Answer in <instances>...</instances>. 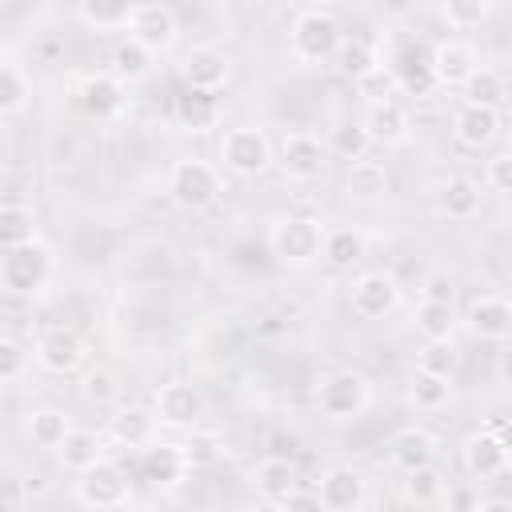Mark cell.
I'll list each match as a JSON object with an SVG mask.
<instances>
[{
	"label": "cell",
	"instance_id": "obj_1",
	"mask_svg": "<svg viewBox=\"0 0 512 512\" xmlns=\"http://www.w3.org/2000/svg\"><path fill=\"white\" fill-rule=\"evenodd\" d=\"M320 244H324V224L316 216H300V212H288V216H276L272 228H268V248L280 264L288 268H308L320 260Z\"/></svg>",
	"mask_w": 512,
	"mask_h": 512
},
{
	"label": "cell",
	"instance_id": "obj_2",
	"mask_svg": "<svg viewBox=\"0 0 512 512\" xmlns=\"http://www.w3.org/2000/svg\"><path fill=\"white\" fill-rule=\"evenodd\" d=\"M344 40V28L340 20L328 12V8H300L292 28H288V48L300 64H324L336 56Z\"/></svg>",
	"mask_w": 512,
	"mask_h": 512
},
{
	"label": "cell",
	"instance_id": "obj_3",
	"mask_svg": "<svg viewBox=\"0 0 512 512\" xmlns=\"http://www.w3.org/2000/svg\"><path fill=\"white\" fill-rule=\"evenodd\" d=\"M224 196V176L216 164L208 160H176L168 172V200L184 212H208L216 200Z\"/></svg>",
	"mask_w": 512,
	"mask_h": 512
},
{
	"label": "cell",
	"instance_id": "obj_4",
	"mask_svg": "<svg viewBox=\"0 0 512 512\" xmlns=\"http://www.w3.org/2000/svg\"><path fill=\"white\" fill-rule=\"evenodd\" d=\"M216 156H220V164H224L232 176H244V180L264 176V172L276 164V148H272L268 132H264V128H252V124L228 128V132L220 136V144H216Z\"/></svg>",
	"mask_w": 512,
	"mask_h": 512
},
{
	"label": "cell",
	"instance_id": "obj_5",
	"mask_svg": "<svg viewBox=\"0 0 512 512\" xmlns=\"http://www.w3.org/2000/svg\"><path fill=\"white\" fill-rule=\"evenodd\" d=\"M392 80H396V92H408V96H428L436 84H432V44L420 40L416 32H396L392 36V52L388 60H380Z\"/></svg>",
	"mask_w": 512,
	"mask_h": 512
},
{
	"label": "cell",
	"instance_id": "obj_6",
	"mask_svg": "<svg viewBox=\"0 0 512 512\" xmlns=\"http://www.w3.org/2000/svg\"><path fill=\"white\" fill-rule=\"evenodd\" d=\"M52 268H56V260L40 240L0 252V288L12 296H36L52 280Z\"/></svg>",
	"mask_w": 512,
	"mask_h": 512
},
{
	"label": "cell",
	"instance_id": "obj_7",
	"mask_svg": "<svg viewBox=\"0 0 512 512\" xmlns=\"http://www.w3.org/2000/svg\"><path fill=\"white\" fill-rule=\"evenodd\" d=\"M368 404H372V388H368V380H364L360 372H352V368L328 372V376L316 384V408H320L328 420H336V424L364 416Z\"/></svg>",
	"mask_w": 512,
	"mask_h": 512
},
{
	"label": "cell",
	"instance_id": "obj_8",
	"mask_svg": "<svg viewBox=\"0 0 512 512\" xmlns=\"http://www.w3.org/2000/svg\"><path fill=\"white\" fill-rule=\"evenodd\" d=\"M128 496H132V484H128V476H124V468L112 464V460L92 464V468L80 472V480H76V500H80L84 508H92V512H116V508L128 504Z\"/></svg>",
	"mask_w": 512,
	"mask_h": 512
},
{
	"label": "cell",
	"instance_id": "obj_9",
	"mask_svg": "<svg viewBox=\"0 0 512 512\" xmlns=\"http://www.w3.org/2000/svg\"><path fill=\"white\" fill-rule=\"evenodd\" d=\"M188 464H192V456H188L184 444H176V440H152L136 456V476L148 488L164 492V488H176L188 476Z\"/></svg>",
	"mask_w": 512,
	"mask_h": 512
},
{
	"label": "cell",
	"instance_id": "obj_10",
	"mask_svg": "<svg viewBox=\"0 0 512 512\" xmlns=\"http://www.w3.org/2000/svg\"><path fill=\"white\" fill-rule=\"evenodd\" d=\"M204 412H208V400H204V392H200L196 384H188V380H168V384H160V392H156V400H152V416H156V424H164V428H196V424L204 420Z\"/></svg>",
	"mask_w": 512,
	"mask_h": 512
},
{
	"label": "cell",
	"instance_id": "obj_11",
	"mask_svg": "<svg viewBox=\"0 0 512 512\" xmlns=\"http://www.w3.org/2000/svg\"><path fill=\"white\" fill-rule=\"evenodd\" d=\"M128 40L140 44L144 52H168L180 36V20L168 4H132V16H128Z\"/></svg>",
	"mask_w": 512,
	"mask_h": 512
},
{
	"label": "cell",
	"instance_id": "obj_12",
	"mask_svg": "<svg viewBox=\"0 0 512 512\" xmlns=\"http://www.w3.org/2000/svg\"><path fill=\"white\" fill-rule=\"evenodd\" d=\"M180 80L188 84V92H200V96H216L220 88H228L232 80V60L212 48V44H196L184 52L180 60Z\"/></svg>",
	"mask_w": 512,
	"mask_h": 512
},
{
	"label": "cell",
	"instance_id": "obj_13",
	"mask_svg": "<svg viewBox=\"0 0 512 512\" xmlns=\"http://www.w3.org/2000/svg\"><path fill=\"white\" fill-rule=\"evenodd\" d=\"M460 464L472 480H496L508 472V436L500 428H480L460 444Z\"/></svg>",
	"mask_w": 512,
	"mask_h": 512
},
{
	"label": "cell",
	"instance_id": "obj_14",
	"mask_svg": "<svg viewBox=\"0 0 512 512\" xmlns=\"http://www.w3.org/2000/svg\"><path fill=\"white\" fill-rule=\"evenodd\" d=\"M276 164L284 168L288 180H316L328 168V148L312 132H288L276 148Z\"/></svg>",
	"mask_w": 512,
	"mask_h": 512
},
{
	"label": "cell",
	"instance_id": "obj_15",
	"mask_svg": "<svg viewBox=\"0 0 512 512\" xmlns=\"http://www.w3.org/2000/svg\"><path fill=\"white\" fill-rule=\"evenodd\" d=\"M84 356H88V348H84V340H80L72 328H48V332H40L36 344H32V360H36L44 372H52V376L76 372V368L84 364Z\"/></svg>",
	"mask_w": 512,
	"mask_h": 512
},
{
	"label": "cell",
	"instance_id": "obj_16",
	"mask_svg": "<svg viewBox=\"0 0 512 512\" xmlns=\"http://www.w3.org/2000/svg\"><path fill=\"white\" fill-rule=\"evenodd\" d=\"M348 300H352V312L364 316V320H380L388 312H396L400 304V284L396 276L388 272H360L348 288Z\"/></svg>",
	"mask_w": 512,
	"mask_h": 512
},
{
	"label": "cell",
	"instance_id": "obj_17",
	"mask_svg": "<svg viewBox=\"0 0 512 512\" xmlns=\"http://www.w3.org/2000/svg\"><path fill=\"white\" fill-rule=\"evenodd\" d=\"M480 68V56L472 44L448 36L432 44V84L436 88H464V80Z\"/></svg>",
	"mask_w": 512,
	"mask_h": 512
},
{
	"label": "cell",
	"instance_id": "obj_18",
	"mask_svg": "<svg viewBox=\"0 0 512 512\" xmlns=\"http://www.w3.org/2000/svg\"><path fill=\"white\" fill-rule=\"evenodd\" d=\"M368 496V484L364 476L352 468V464H336L320 476V488H316V500L324 504V512H356Z\"/></svg>",
	"mask_w": 512,
	"mask_h": 512
},
{
	"label": "cell",
	"instance_id": "obj_19",
	"mask_svg": "<svg viewBox=\"0 0 512 512\" xmlns=\"http://www.w3.org/2000/svg\"><path fill=\"white\" fill-rule=\"evenodd\" d=\"M128 104V84H120L112 72H92L80 80V108L92 120H116Z\"/></svg>",
	"mask_w": 512,
	"mask_h": 512
},
{
	"label": "cell",
	"instance_id": "obj_20",
	"mask_svg": "<svg viewBox=\"0 0 512 512\" xmlns=\"http://www.w3.org/2000/svg\"><path fill=\"white\" fill-rule=\"evenodd\" d=\"M468 332L480 336V340H492V344H504L512 336V304L504 296H476L468 304V316H464Z\"/></svg>",
	"mask_w": 512,
	"mask_h": 512
},
{
	"label": "cell",
	"instance_id": "obj_21",
	"mask_svg": "<svg viewBox=\"0 0 512 512\" xmlns=\"http://www.w3.org/2000/svg\"><path fill=\"white\" fill-rule=\"evenodd\" d=\"M496 136H500V112L476 108V104H460V108L452 112V140H456L460 148L480 152V148H488Z\"/></svg>",
	"mask_w": 512,
	"mask_h": 512
},
{
	"label": "cell",
	"instance_id": "obj_22",
	"mask_svg": "<svg viewBox=\"0 0 512 512\" xmlns=\"http://www.w3.org/2000/svg\"><path fill=\"white\" fill-rule=\"evenodd\" d=\"M480 184L472 180V176H444L440 184H436V192H432V204H436V212L444 216V220H472L476 212H480Z\"/></svg>",
	"mask_w": 512,
	"mask_h": 512
},
{
	"label": "cell",
	"instance_id": "obj_23",
	"mask_svg": "<svg viewBox=\"0 0 512 512\" xmlns=\"http://www.w3.org/2000/svg\"><path fill=\"white\" fill-rule=\"evenodd\" d=\"M436 452H440V444H436V436L428 432V428H400L396 436H392V444H388V456H392V464L408 476V472H416V468H432L436 464Z\"/></svg>",
	"mask_w": 512,
	"mask_h": 512
},
{
	"label": "cell",
	"instance_id": "obj_24",
	"mask_svg": "<svg viewBox=\"0 0 512 512\" xmlns=\"http://www.w3.org/2000/svg\"><path fill=\"white\" fill-rule=\"evenodd\" d=\"M360 124H364L368 140H372V144H384V148H400V144H408V136H412V120H408L404 104H396V100L368 108V116H364Z\"/></svg>",
	"mask_w": 512,
	"mask_h": 512
},
{
	"label": "cell",
	"instance_id": "obj_25",
	"mask_svg": "<svg viewBox=\"0 0 512 512\" xmlns=\"http://www.w3.org/2000/svg\"><path fill=\"white\" fill-rule=\"evenodd\" d=\"M156 416L140 404H128V408H116L108 416V440L120 444V448H144L156 440Z\"/></svg>",
	"mask_w": 512,
	"mask_h": 512
},
{
	"label": "cell",
	"instance_id": "obj_26",
	"mask_svg": "<svg viewBox=\"0 0 512 512\" xmlns=\"http://www.w3.org/2000/svg\"><path fill=\"white\" fill-rule=\"evenodd\" d=\"M392 188V176L380 160H352L348 172H344V192L360 204H372V200H384Z\"/></svg>",
	"mask_w": 512,
	"mask_h": 512
},
{
	"label": "cell",
	"instance_id": "obj_27",
	"mask_svg": "<svg viewBox=\"0 0 512 512\" xmlns=\"http://www.w3.org/2000/svg\"><path fill=\"white\" fill-rule=\"evenodd\" d=\"M56 456H60V464H64L68 472L80 476V472H88L92 464L104 460V436L92 432V428H68V436L60 440Z\"/></svg>",
	"mask_w": 512,
	"mask_h": 512
},
{
	"label": "cell",
	"instance_id": "obj_28",
	"mask_svg": "<svg viewBox=\"0 0 512 512\" xmlns=\"http://www.w3.org/2000/svg\"><path fill=\"white\" fill-rule=\"evenodd\" d=\"M252 488L260 492V500H284L288 492H296V468L292 460L284 456H264L256 468H252Z\"/></svg>",
	"mask_w": 512,
	"mask_h": 512
},
{
	"label": "cell",
	"instance_id": "obj_29",
	"mask_svg": "<svg viewBox=\"0 0 512 512\" xmlns=\"http://www.w3.org/2000/svg\"><path fill=\"white\" fill-rule=\"evenodd\" d=\"M364 236L356 228H324V244H320V260H328L336 272L356 268L364 260Z\"/></svg>",
	"mask_w": 512,
	"mask_h": 512
},
{
	"label": "cell",
	"instance_id": "obj_30",
	"mask_svg": "<svg viewBox=\"0 0 512 512\" xmlns=\"http://www.w3.org/2000/svg\"><path fill=\"white\" fill-rule=\"evenodd\" d=\"M68 428H72V420H68L60 408H52V404L32 408L28 420H24V432L32 436V444H36V448H48V452L60 448V440L68 436Z\"/></svg>",
	"mask_w": 512,
	"mask_h": 512
},
{
	"label": "cell",
	"instance_id": "obj_31",
	"mask_svg": "<svg viewBox=\"0 0 512 512\" xmlns=\"http://www.w3.org/2000/svg\"><path fill=\"white\" fill-rule=\"evenodd\" d=\"M380 60H384L380 48H376L372 40H364V36H344L340 48H336V56H332L336 72H340V76H352V80H360L364 72H372Z\"/></svg>",
	"mask_w": 512,
	"mask_h": 512
},
{
	"label": "cell",
	"instance_id": "obj_32",
	"mask_svg": "<svg viewBox=\"0 0 512 512\" xmlns=\"http://www.w3.org/2000/svg\"><path fill=\"white\" fill-rule=\"evenodd\" d=\"M128 16H132V4H120V0H84V4H76V20L92 32H124Z\"/></svg>",
	"mask_w": 512,
	"mask_h": 512
},
{
	"label": "cell",
	"instance_id": "obj_33",
	"mask_svg": "<svg viewBox=\"0 0 512 512\" xmlns=\"http://www.w3.org/2000/svg\"><path fill=\"white\" fill-rule=\"evenodd\" d=\"M36 240V216L24 204H0V252L24 248Z\"/></svg>",
	"mask_w": 512,
	"mask_h": 512
},
{
	"label": "cell",
	"instance_id": "obj_34",
	"mask_svg": "<svg viewBox=\"0 0 512 512\" xmlns=\"http://www.w3.org/2000/svg\"><path fill=\"white\" fill-rule=\"evenodd\" d=\"M412 324H416V332L424 336V344H428V340H452V332H456V312H452V304H428V300H420L416 312H412Z\"/></svg>",
	"mask_w": 512,
	"mask_h": 512
},
{
	"label": "cell",
	"instance_id": "obj_35",
	"mask_svg": "<svg viewBox=\"0 0 512 512\" xmlns=\"http://www.w3.org/2000/svg\"><path fill=\"white\" fill-rule=\"evenodd\" d=\"M408 400H412L420 412H440V408H448V400H452V380L428 376V372H412V380H408Z\"/></svg>",
	"mask_w": 512,
	"mask_h": 512
},
{
	"label": "cell",
	"instance_id": "obj_36",
	"mask_svg": "<svg viewBox=\"0 0 512 512\" xmlns=\"http://www.w3.org/2000/svg\"><path fill=\"white\" fill-rule=\"evenodd\" d=\"M500 100H504V76H500L496 68H476V72L464 80V104L500 112Z\"/></svg>",
	"mask_w": 512,
	"mask_h": 512
},
{
	"label": "cell",
	"instance_id": "obj_37",
	"mask_svg": "<svg viewBox=\"0 0 512 512\" xmlns=\"http://www.w3.org/2000/svg\"><path fill=\"white\" fill-rule=\"evenodd\" d=\"M324 148L352 164V160H368L372 140H368V132H364V124H360V120H344V124H336V128H332V136H328V144H324Z\"/></svg>",
	"mask_w": 512,
	"mask_h": 512
},
{
	"label": "cell",
	"instance_id": "obj_38",
	"mask_svg": "<svg viewBox=\"0 0 512 512\" xmlns=\"http://www.w3.org/2000/svg\"><path fill=\"white\" fill-rule=\"evenodd\" d=\"M440 496H444V476L436 472V464L408 472V480H404V500H408L412 508H436Z\"/></svg>",
	"mask_w": 512,
	"mask_h": 512
},
{
	"label": "cell",
	"instance_id": "obj_39",
	"mask_svg": "<svg viewBox=\"0 0 512 512\" xmlns=\"http://www.w3.org/2000/svg\"><path fill=\"white\" fill-rule=\"evenodd\" d=\"M488 12H492V4H488V0H444V4L436 8V16H440L452 32L480 28V24L488 20Z\"/></svg>",
	"mask_w": 512,
	"mask_h": 512
},
{
	"label": "cell",
	"instance_id": "obj_40",
	"mask_svg": "<svg viewBox=\"0 0 512 512\" xmlns=\"http://www.w3.org/2000/svg\"><path fill=\"white\" fill-rule=\"evenodd\" d=\"M216 96H200V92H184L176 96V120L188 128V132H204L216 124Z\"/></svg>",
	"mask_w": 512,
	"mask_h": 512
},
{
	"label": "cell",
	"instance_id": "obj_41",
	"mask_svg": "<svg viewBox=\"0 0 512 512\" xmlns=\"http://www.w3.org/2000/svg\"><path fill=\"white\" fill-rule=\"evenodd\" d=\"M456 368H460V352H456L452 340H428V344L420 348V356H416V372H428V376L452 380Z\"/></svg>",
	"mask_w": 512,
	"mask_h": 512
},
{
	"label": "cell",
	"instance_id": "obj_42",
	"mask_svg": "<svg viewBox=\"0 0 512 512\" xmlns=\"http://www.w3.org/2000/svg\"><path fill=\"white\" fill-rule=\"evenodd\" d=\"M148 72H152V52H144V48H140V44H132V40L116 44V52H112V76H116L120 84L144 80Z\"/></svg>",
	"mask_w": 512,
	"mask_h": 512
},
{
	"label": "cell",
	"instance_id": "obj_43",
	"mask_svg": "<svg viewBox=\"0 0 512 512\" xmlns=\"http://www.w3.org/2000/svg\"><path fill=\"white\" fill-rule=\"evenodd\" d=\"M356 84V96L368 104V108H376V104H388L392 96H396V80H392V72L384 68V64H376L372 72H364L360 80H352Z\"/></svg>",
	"mask_w": 512,
	"mask_h": 512
},
{
	"label": "cell",
	"instance_id": "obj_44",
	"mask_svg": "<svg viewBox=\"0 0 512 512\" xmlns=\"http://www.w3.org/2000/svg\"><path fill=\"white\" fill-rule=\"evenodd\" d=\"M24 104H28V76L16 64H4L0 60V116L20 112Z\"/></svg>",
	"mask_w": 512,
	"mask_h": 512
},
{
	"label": "cell",
	"instance_id": "obj_45",
	"mask_svg": "<svg viewBox=\"0 0 512 512\" xmlns=\"http://www.w3.org/2000/svg\"><path fill=\"white\" fill-rule=\"evenodd\" d=\"M28 348L20 344V340H12V336H0V384H12V380H20L24 372H28Z\"/></svg>",
	"mask_w": 512,
	"mask_h": 512
},
{
	"label": "cell",
	"instance_id": "obj_46",
	"mask_svg": "<svg viewBox=\"0 0 512 512\" xmlns=\"http://www.w3.org/2000/svg\"><path fill=\"white\" fill-rule=\"evenodd\" d=\"M484 184L492 192H512V156L508 152H496L488 164H484Z\"/></svg>",
	"mask_w": 512,
	"mask_h": 512
},
{
	"label": "cell",
	"instance_id": "obj_47",
	"mask_svg": "<svg viewBox=\"0 0 512 512\" xmlns=\"http://www.w3.org/2000/svg\"><path fill=\"white\" fill-rule=\"evenodd\" d=\"M420 288H424V300L428 304H452L456 300V280L448 272H428Z\"/></svg>",
	"mask_w": 512,
	"mask_h": 512
},
{
	"label": "cell",
	"instance_id": "obj_48",
	"mask_svg": "<svg viewBox=\"0 0 512 512\" xmlns=\"http://www.w3.org/2000/svg\"><path fill=\"white\" fill-rule=\"evenodd\" d=\"M84 396L96 400V404L112 400V396H116V376H112L108 368H92V372L84 376Z\"/></svg>",
	"mask_w": 512,
	"mask_h": 512
},
{
	"label": "cell",
	"instance_id": "obj_49",
	"mask_svg": "<svg viewBox=\"0 0 512 512\" xmlns=\"http://www.w3.org/2000/svg\"><path fill=\"white\" fill-rule=\"evenodd\" d=\"M280 512H324V504L316 500V492L296 488V492H288V496L280 500Z\"/></svg>",
	"mask_w": 512,
	"mask_h": 512
},
{
	"label": "cell",
	"instance_id": "obj_50",
	"mask_svg": "<svg viewBox=\"0 0 512 512\" xmlns=\"http://www.w3.org/2000/svg\"><path fill=\"white\" fill-rule=\"evenodd\" d=\"M472 512H512V504H508L504 496H488V500H480Z\"/></svg>",
	"mask_w": 512,
	"mask_h": 512
},
{
	"label": "cell",
	"instance_id": "obj_51",
	"mask_svg": "<svg viewBox=\"0 0 512 512\" xmlns=\"http://www.w3.org/2000/svg\"><path fill=\"white\" fill-rule=\"evenodd\" d=\"M244 512H280V504H276V500H256V504L244 508Z\"/></svg>",
	"mask_w": 512,
	"mask_h": 512
},
{
	"label": "cell",
	"instance_id": "obj_52",
	"mask_svg": "<svg viewBox=\"0 0 512 512\" xmlns=\"http://www.w3.org/2000/svg\"><path fill=\"white\" fill-rule=\"evenodd\" d=\"M0 512H16V504H12L8 496H0Z\"/></svg>",
	"mask_w": 512,
	"mask_h": 512
},
{
	"label": "cell",
	"instance_id": "obj_53",
	"mask_svg": "<svg viewBox=\"0 0 512 512\" xmlns=\"http://www.w3.org/2000/svg\"><path fill=\"white\" fill-rule=\"evenodd\" d=\"M412 512H436V508H412Z\"/></svg>",
	"mask_w": 512,
	"mask_h": 512
}]
</instances>
